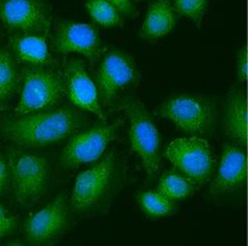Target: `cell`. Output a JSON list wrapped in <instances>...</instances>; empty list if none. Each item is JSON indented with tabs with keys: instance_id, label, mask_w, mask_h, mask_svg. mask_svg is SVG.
<instances>
[{
	"instance_id": "11",
	"label": "cell",
	"mask_w": 248,
	"mask_h": 246,
	"mask_svg": "<svg viewBox=\"0 0 248 246\" xmlns=\"http://www.w3.org/2000/svg\"><path fill=\"white\" fill-rule=\"evenodd\" d=\"M0 21L14 34H45L50 13L44 0H0Z\"/></svg>"
},
{
	"instance_id": "22",
	"label": "cell",
	"mask_w": 248,
	"mask_h": 246,
	"mask_svg": "<svg viewBox=\"0 0 248 246\" xmlns=\"http://www.w3.org/2000/svg\"><path fill=\"white\" fill-rule=\"evenodd\" d=\"M208 3L209 0H174L173 8L176 13L189 18L201 29Z\"/></svg>"
},
{
	"instance_id": "10",
	"label": "cell",
	"mask_w": 248,
	"mask_h": 246,
	"mask_svg": "<svg viewBox=\"0 0 248 246\" xmlns=\"http://www.w3.org/2000/svg\"><path fill=\"white\" fill-rule=\"evenodd\" d=\"M118 125H98L74 134L61 154L62 166L75 169L84 163L99 159L117 134Z\"/></svg>"
},
{
	"instance_id": "21",
	"label": "cell",
	"mask_w": 248,
	"mask_h": 246,
	"mask_svg": "<svg viewBox=\"0 0 248 246\" xmlns=\"http://www.w3.org/2000/svg\"><path fill=\"white\" fill-rule=\"evenodd\" d=\"M87 10L93 21L103 27H114L121 24V14L109 0H88Z\"/></svg>"
},
{
	"instance_id": "13",
	"label": "cell",
	"mask_w": 248,
	"mask_h": 246,
	"mask_svg": "<svg viewBox=\"0 0 248 246\" xmlns=\"http://www.w3.org/2000/svg\"><path fill=\"white\" fill-rule=\"evenodd\" d=\"M53 47L58 53H78L88 58H98L101 40L97 29L91 24L63 20L57 25Z\"/></svg>"
},
{
	"instance_id": "2",
	"label": "cell",
	"mask_w": 248,
	"mask_h": 246,
	"mask_svg": "<svg viewBox=\"0 0 248 246\" xmlns=\"http://www.w3.org/2000/svg\"><path fill=\"white\" fill-rule=\"evenodd\" d=\"M118 182V166L114 154L109 153L95 166L78 174L70 198L72 209L82 215L93 213L109 199Z\"/></svg>"
},
{
	"instance_id": "4",
	"label": "cell",
	"mask_w": 248,
	"mask_h": 246,
	"mask_svg": "<svg viewBox=\"0 0 248 246\" xmlns=\"http://www.w3.org/2000/svg\"><path fill=\"white\" fill-rule=\"evenodd\" d=\"M122 108L129 119V138L148 176L157 174L161 165V138L145 106L138 100H127Z\"/></svg>"
},
{
	"instance_id": "7",
	"label": "cell",
	"mask_w": 248,
	"mask_h": 246,
	"mask_svg": "<svg viewBox=\"0 0 248 246\" xmlns=\"http://www.w3.org/2000/svg\"><path fill=\"white\" fill-rule=\"evenodd\" d=\"M8 167L17 202L22 206L36 203L47 188L49 177L47 159L38 154L15 152L11 155Z\"/></svg>"
},
{
	"instance_id": "19",
	"label": "cell",
	"mask_w": 248,
	"mask_h": 246,
	"mask_svg": "<svg viewBox=\"0 0 248 246\" xmlns=\"http://www.w3.org/2000/svg\"><path fill=\"white\" fill-rule=\"evenodd\" d=\"M18 85V70L13 53L0 51V106L6 103Z\"/></svg>"
},
{
	"instance_id": "18",
	"label": "cell",
	"mask_w": 248,
	"mask_h": 246,
	"mask_svg": "<svg viewBox=\"0 0 248 246\" xmlns=\"http://www.w3.org/2000/svg\"><path fill=\"white\" fill-rule=\"evenodd\" d=\"M195 184L187 177L178 173L176 170H169L165 172L158 181L157 191L172 201L188 198L194 192Z\"/></svg>"
},
{
	"instance_id": "3",
	"label": "cell",
	"mask_w": 248,
	"mask_h": 246,
	"mask_svg": "<svg viewBox=\"0 0 248 246\" xmlns=\"http://www.w3.org/2000/svg\"><path fill=\"white\" fill-rule=\"evenodd\" d=\"M65 93L62 76L46 67H25L23 84L15 113L47 111L58 106Z\"/></svg>"
},
{
	"instance_id": "6",
	"label": "cell",
	"mask_w": 248,
	"mask_h": 246,
	"mask_svg": "<svg viewBox=\"0 0 248 246\" xmlns=\"http://www.w3.org/2000/svg\"><path fill=\"white\" fill-rule=\"evenodd\" d=\"M158 113L190 134H208L216 121L214 104L206 98L194 94H177L169 98L158 108Z\"/></svg>"
},
{
	"instance_id": "25",
	"label": "cell",
	"mask_w": 248,
	"mask_h": 246,
	"mask_svg": "<svg viewBox=\"0 0 248 246\" xmlns=\"http://www.w3.org/2000/svg\"><path fill=\"white\" fill-rule=\"evenodd\" d=\"M119 11L123 16L134 17L136 15V10L132 3V0H109Z\"/></svg>"
},
{
	"instance_id": "8",
	"label": "cell",
	"mask_w": 248,
	"mask_h": 246,
	"mask_svg": "<svg viewBox=\"0 0 248 246\" xmlns=\"http://www.w3.org/2000/svg\"><path fill=\"white\" fill-rule=\"evenodd\" d=\"M70 206L65 194L31 216L24 224L25 238L34 246H46L59 239L70 224Z\"/></svg>"
},
{
	"instance_id": "14",
	"label": "cell",
	"mask_w": 248,
	"mask_h": 246,
	"mask_svg": "<svg viewBox=\"0 0 248 246\" xmlns=\"http://www.w3.org/2000/svg\"><path fill=\"white\" fill-rule=\"evenodd\" d=\"M247 180L246 150L236 142H226L220 166L211 184L213 195L233 192L245 186Z\"/></svg>"
},
{
	"instance_id": "5",
	"label": "cell",
	"mask_w": 248,
	"mask_h": 246,
	"mask_svg": "<svg viewBox=\"0 0 248 246\" xmlns=\"http://www.w3.org/2000/svg\"><path fill=\"white\" fill-rule=\"evenodd\" d=\"M166 156L174 170L194 184H203L211 179L216 169V158L212 147L203 139H176L169 143Z\"/></svg>"
},
{
	"instance_id": "17",
	"label": "cell",
	"mask_w": 248,
	"mask_h": 246,
	"mask_svg": "<svg viewBox=\"0 0 248 246\" xmlns=\"http://www.w3.org/2000/svg\"><path fill=\"white\" fill-rule=\"evenodd\" d=\"M176 21V12L170 0H155L149 3L140 36L148 41L166 36L173 30Z\"/></svg>"
},
{
	"instance_id": "1",
	"label": "cell",
	"mask_w": 248,
	"mask_h": 246,
	"mask_svg": "<svg viewBox=\"0 0 248 246\" xmlns=\"http://www.w3.org/2000/svg\"><path fill=\"white\" fill-rule=\"evenodd\" d=\"M84 119L70 107H61L47 111L18 115L2 123L6 139L25 148L44 147L59 142L73 134Z\"/></svg>"
},
{
	"instance_id": "23",
	"label": "cell",
	"mask_w": 248,
	"mask_h": 246,
	"mask_svg": "<svg viewBox=\"0 0 248 246\" xmlns=\"http://www.w3.org/2000/svg\"><path fill=\"white\" fill-rule=\"evenodd\" d=\"M17 228V219L11 217L0 204V238L10 236Z\"/></svg>"
},
{
	"instance_id": "20",
	"label": "cell",
	"mask_w": 248,
	"mask_h": 246,
	"mask_svg": "<svg viewBox=\"0 0 248 246\" xmlns=\"http://www.w3.org/2000/svg\"><path fill=\"white\" fill-rule=\"evenodd\" d=\"M139 206L142 211L150 218H162L172 215L176 206L158 191H147L139 196Z\"/></svg>"
},
{
	"instance_id": "24",
	"label": "cell",
	"mask_w": 248,
	"mask_h": 246,
	"mask_svg": "<svg viewBox=\"0 0 248 246\" xmlns=\"http://www.w3.org/2000/svg\"><path fill=\"white\" fill-rule=\"evenodd\" d=\"M237 76L241 83H245L247 80V47L242 46L238 53L237 59Z\"/></svg>"
},
{
	"instance_id": "26",
	"label": "cell",
	"mask_w": 248,
	"mask_h": 246,
	"mask_svg": "<svg viewBox=\"0 0 248 246\" xmlns=\"http://www.w3.org/2000/svg\"><path fill=\"white\" fill-rule=\"evenodd\" d=\"M9 180V167L6 166V162L0 155V194L5 189L6 183Z\"/></svg>"
},
{
	"instance_id": "12",
	"label": "cell",
	"mask_w": 248,
	"mask_h": 246,
	"mask_svg": "<svg viewBox=\"0 0 248 246\" xmlns=\"http://www.w3.org/2000/svg\"><path fill=\"white\" fill-rule=\"evenodd\" d=\"M62 79L65 93L75 106L97 115L106 123V117L99 104L97 88L88 74L84 61L80 59L69 61Z\"/></svg>"
},
{
	"instance_id": "9",
	"label": "cell",
	"mask_w": 248,
	"mask_h": 246,
	"mask_svg": "<svg viewBox=\"0 0 248 246\" xmlns=\"http://www.w3.org/2000/svg\"><path fill=\"white\" fill-rule=\"evenodd\" d=\"M138 79L135 60L126 52L112 51L107 53L96 72V88L99 99L109 103L121 90L132 86Z\"/></svg>"
},
{
	"instance_id": "15",
	"label": "cell",
	"mask_w": 248,
	"mask_h": 246,
	"mask_svg": "<svg viewBox=\"0 0 248 246\" xmlns=\"http://www.w3.org/2000/svg\"><path fill=\"white\" fill-rule=\"evenodd\" d=\"M13 56L26 67H46L53 56L45 34H13L10 38Z\"/></svg>"
},
{
	"instance_id": "16",
	"label": "cell",
	"mask_w": 248,
	"mask_h": 246,
	"mask_svg": "<svg viewBox=\"0 0 248 246\" xmlns=\"http://www.w3.org/2000/svg\"><path fill=\"white\" fill-rule=\"evenodd\" d=\"M226 135L241 147H247V95L243 89H233L226 99L223 117Z\"/></svg>"
},
{
	"instance_id": "27",
	"label": "cell",
	"mask_w": 248,
	"mask_h": 246,
	"mask_svg": "<svg viewBox=\"0 0 248 246\" xmlns=\"http://www.w3.org/2000/svg\"><path fill=\"white\" fill-rule=\"evenodd\" d=\"M4 246H26V245H24V244H22V243L15 242V243H10V244H8V245H4Z\"/></svg>"
}]
</instances>
